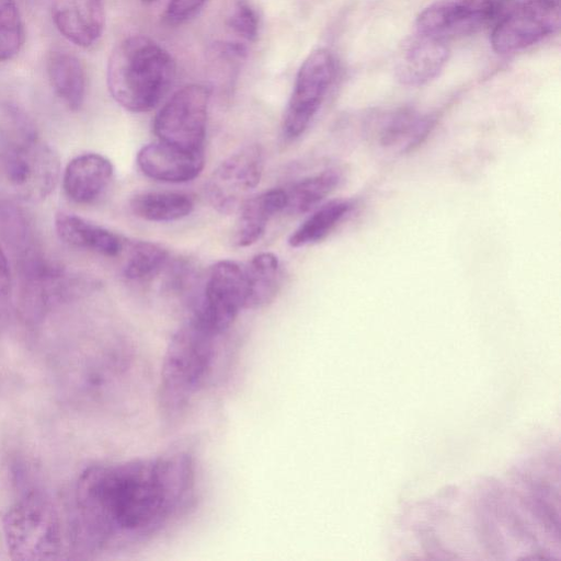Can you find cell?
<instances>
[{
  "instance_id": "obj_1",
  "label": "cell",
  "mask_w": 561,
  "mask_h": 561,
  "mask_svg": "<svg viewBox=\"0 0 561 561\" xmlns=\"http://www.w3.org/2000/svg\"><path fill=\"white\" fill-rule=\"evenodd\" d=\"M196 480L184 451L87 468L76 488L75 546L100 552L149 542L192 507Z\"/></svg>"
},
{
  "instance_id": "obj_2",
  "label": "cell",
  "mask_w": 561,
  "mask_h": 561,
  "mask_svg": "<svg viewBox=\"0 0 561 561\" xmlns=\"http://www.w3.org/2000/svg\"><path fill=\"white\" fill-rule=\"evenodd\" d=\"M221 335L193 316L172 334L158 388L159 410L164 420L181 416L206 385Z\"/></svg>"
},
{
  "instance_id": "obj_3",
  "label": "cell",
  "mask_w": 561,
  "mask_h": 561,
  "mask_svg": "<svg viewBox=\"0 0 561 561\" xmlns=\"http://www.w3.org/2000/svg\"><path fill=\"white\" fill-rule=\"evenodd\" d=\"M175 76L171 55L147 36L123 39L107 62V88L125 110L142 113L152 110L168 92Z\"/></svg>"
},
{
  "instance_id": "obj_4",
  "label": "cell",
  "mask_w": 561,
  "mask_h": 561,
  "mask_svg": "<svg viewBox=\"0 0 561 561\" xmlns=\"http://www.w3.org/2000/svg\"><path fill=\"white\" fill-rule=\"evenodd\" d=\"M59 160L38 136L30 118L18 107L0 115V178L21 198L39 201L55 188Z\"/></svg>"
},
{
  "instance_id": "obj_5",
  "label": "cell",
  "mask_w": 561,
  "mask_h": 561,
  "mask_svg": "<svg viewBox=\"0 0 561 561\" xmlns=\"http://www.w3.org/2000/svg\"><path fill=\"white\" fill-rule=\"evenodd\" d=\"M3 534L11 558L22 561L57 559L62 549V523L50 499L28 492L3 517Z\"/></svg>"
},
{
  "instance_id": "obj_6",
  "label": "cell",
  "mask_w": 561,
  "mask_h": 561,
  "mask_svg": "<svg viewBox=\"0 0 561 561\" xmlns=\"http://www.w3.org/2000/svg\"><path fill=\"white\" fill-rule=\"evenodd\" d=\"M210 91L202 84L178 90L153 121L159 141L190 151H204Z\"/></svg>"
},
{
  "instance_id": "obj_7",
  "label": "cell",
  "mask_w": 561,
  "mask_h": 561,
  "mask_svg": "<svg viewBox=\"0 0 561 561\" xmlns=\"http://www.w3.org/2000/svg\"><path fill=\"white\" fill-rule=\"evenodd\" d=\"M335 70V59L327 48L314 49L304 60L283 119L286 138L295 139L310 126L334 80Z\"/></svg>"
},
{
  "instance_id": "obj_8",
  "label": "cell",
  "mask_w": 561,
  "mask_h": 561,
  "mask_svg": "<svg viewBox=\"0 0 561 561\" xmlns=\"http://www.w3.org/2000/svg\"><path fill=\"white\" fill-rule=\"evenodd\" d=\"M559 26V0H524L496 20L491 45L497 54L516 53L554 34Z\"/></svg>"
},
{
  "instance_id": "obj_9",
  "label": "cell",
  "mask_w": 561,
  "mask_h": 561,
  "mask_svg": "<svg viewBox=\"0 0 561 561\" xmlns=\"http://www.w3.org/2000/svg\"><path fill=\"white\" fill-rule=\"evenodd\" d=\"M504 5V0H436L417 15L416 32L447 43L495 23Z\"/></svg>"
},
{
  "instance_id": "obj_10",
  "label": "cell",
  "mask_w": 561,
  "mask_h": 561,
  "mask_svg": "<svg viewBox=\"0 0 561 561\" xmlns=\"http://www.w3.org/2000/svg\"><path fill=\"white\" fill-rule=\"evenodd\" d=\"M245 300L243 267L233 261H219L210 267L191 316L224 334L245 309Z\"/></svg>"
},
{
  "instance_id": "obj_11",
  "label": "cell",
  "mask_w": 561,
  "mask_h": 561,
  "mask_svg": "<svg viewBox=\"0 0 561 561\" xmlns=\"http://www.w3.org/2000/svg\"><path fill=\"white\" fill-rule=\"evenodd\" d=\"M264 169L260 145L243 146L225 159L210 175L206 193L210 205L221 214L237 211L259 185Z\"/></svg>"
},
{
  "instance_id": "obj_12",
  "label": "cell",
  "mask_w": 561,
  "mask_h": 561,
  "mask_svg": "<svg viewBox=\"0 0 561 561\" xmlns=\"http://www.w3.org/2000/svg\"><path fill=\"white\" fill-rule=\"evenodd\" d=\"M22 310L28 320H38L55 304L73 295L75 283L60 268L28 259L23 266Z\"/></svg>"
},
{
  "instance_id": "obj_13",
  "label": "cell",
  "mask_w": 561,
  "mask_h": 561,
  "mask_svg": "<svg viewBox=\"0 0 561 561\" xmlns=\"http://www.w3.org/2000/svg\"><path fill=\"white\" fill-rule=\"evenodd\" d=\"M137 165L148 178L165 183H184L197 178L205 164L204 151H190L162 141L144 146Z\"/></svg>"
},
{
  "instance_id": "obj_14",
  "label": "cell",
  "mask_w": 561,
  "mask_h": 561,
  "mask_svg": "<svg viewBox=\"0 0 561 561\" xmlns=\"http://www.w3.org/2000/svg\"><path fill=\"white\" fill-rule=\"evenodd\" d=\"M436 116L412 107L379 115L374 127L378 145L392 153L404 154L419 148L432 134Z\"/></svg>"
},
{
  "instance_id": "obj_15",
  "label": "cell",
  "mask_w": 561,
  "mask_h": 561,
  "mask_svg": "<svg viewBox=\"0 0 561 561\" xmlns=\"http://www.w3.org/2000/svg\"><path fill=\"white\" fill-rule=\"evenodd\" d=\"M448 54L447 43L415 32L397 57L396 78L407 87L424 85L438 76Z\"/></svg>"
},
{
  "instance_id": "obj_16",
  "label": "cell",
  "mask_w": 561,
  "mask_h": 561,
  "mask_svg": "<svg viewBox=\"0 0 561 561\" xmlns=\"http://www.w3.org/2000/svg\"><path fill=\"white\" fill-rule=\"evenodd\" d=\"M53 19L68 41L89 47L101 37L104 28L103 0H54Z\"/></svg>"
},
{
  "instance_id": "obj_17",
  "label": "cell",
  "mask_w": 561,
  "mask_h": 561,
  "mask_svg": "<svg viewBox=\"0 0 561 561\" xmlns=\"http://www.w3.org/2000/svg\"><path fill=\"white\" fill-rule=\"evenodd\" d=\"M113 174V164L106 157L94 152L83 153L67 164L62 187L70 201L91 204L107 188Z\"/></svg>"
},
{
  "instance_id": "obj_18",
  "label": "cell",
  "mask_w": 561,
  "mask_h": 561,
  "mask_svg": "<svg viewBox=\"0 0 561 561\" xmlns=\"http://www.w3.org/2000/svg\"><path fill=\"white\" fill-rule=\"evenodd\" d=\"M286 203V192L282 188L268 190L245 199L237 210L233 243L244 248L259 241L264 234L270 219L285 210Z\"/></svg>"
},
{
  "instance_id": "obj_19",
  "label": "cell",
  "mask_w": 561,
  "mask_h": 561,
  "mask_svg": "<svg viewBox=\"0 0 561 561\" xmlns=\"http://www.w3.org/2000/svg\"><path fill=\"white\" fill-rule=\"evenodd\" d=\"M55 228L58 237L75 248L105 256H116L123 248L115 233L72 214L59 213L55 218Z\"/></svg>"
},
{
  "instance_id": "obj_20",
  "label": "cell",
  "mask_w": 561,
  "mask_h": 561,
  "mask_svg": "<svg viewBox=\"0 0 561 561\" xmlns=\"http://www.w3.org/2000/svg\"><path fill=\"white\" fill-rule=\"evenodd\" d=\"M47 73L58 98L71 111L79 110L85 95V73L80 60L66 51H53L47 59Z\"/></svg>"
},
{
  "instance_id": "obj_21",
  "label": "cell",
  "mask_w": 561,
  "mask_h": 561,
  "mask_svg": "<svg viewBox=\"0 0 561 561\" xmlns=\"http://www.w3.org/2000/svg\"><path fill=\"white\" fill-rule=\"evenodd\" d=\"M247 300L245 309L266 306L276 297L280 287V265L271 252L254 255L243 267Z\"/></svg>"
},
{
  "instance_id": "obj_22",
  "label": "cell",
  "mask_w": 561,
  "mask_h": 561,
  "mask_svg": "<svg viewBox=\"0 0 561 561\" xmlns=\"http://www.w3.org/2000/svg\"><path fill=\"white\" fill-rule=\"evenodd\" d=\"M354 203L333 199L314 208L288 238L291 248H302L324 240L352 213Z\"/></svg>"
},
{
  "instance_id": "obj_23",
  "label": "cell",
  "mask_w": 561,
  "mask_h": 561,
  "mask_svg": "<svg viewBox=\"0 0 561 561\" xmlns=\"http://www.w3.org/2000/svg\"><path fill=\"white\" fill-rule=\"evenodd\" d=\"M129 207L135 216L144 220L167 222L188 216L194 203L183 193L142 192L131 197Z\"/></svg>"
},
{
  "instance_id": "obj_24",
  "label": "cell",
  "mask_w": 561,
  "mask_h": 561,
  "mask_svg": "<svg viewBox=\"0 0 561 561\" xmlns=\"http://www.w3.org/2000/svg\"><path fill=\"white\" fill-rule=\"evenodd\" d=\"M342 179L340 169L329 168L297 181L289 190H285V209L293 214H305L314 209L340 185Z\"/></svg>"
},
{
  "instance_id": "obj_25",
  "label": "cell",
  "mask_w": 561,
  "mask_h": 561,
  "mask_svg": "<svg viewBox=\"0 0 561 561\" xmlns=\"http://www.w3.org/2000/svg\"><path fill=\"white\" fill-rule=\"evenodd\" d=\"M168 260L169 254L161 245L150 241L133 242L124 266V275L135 282L152 279L167 265Z\"/></svg>"
},
{
  "instance_id": "obj_26",
  "label": "cell",
  "mask_w": 561,
  "mask_h": 561,
  "mask_svg": "<svg viewBox=\"0 0 561 561\" xmlns=\"http://www.w3.org/2000/svg\"><path fill=\"white\" fill-rule=\"evenodd\" d=\"M23 42V23L14 0H0V61L12 59Z\"/></svg>"
},
{
  "instance_id": "obj_27",
  "label": "cell",
  "mask_w": 561,
  "mask_h": 561,
  "mask_svg": "<svg viewBox=\"0 0 561 561\" xmlns=\"http://www.w3.org/2000/svg\"><path fill=\"white\" fill-rule=\"evenodd\" d=\"M229 27L247 41H254L259 33V19L254 9L244 0H239L228 18Z\"/></svg>"
},
{
  "instance_id": "obj_28",
  "label": "cell",
  "mask_w": 561,
  "mask_h": 561,
  "mask_svg": "<svg viewBox=\"0 0 561 561\" xmlns=\"http://www.w3.org/2000/svg\"><path fill=\"white\" fill-rule=\"evenodd\" d=\"M207 0H170L163 20L169 25L183 24L204 7Z\"/></svg>"
},
{
  "instance_id": "obj_29",
  "label": "cell",
  "mask_w": 561,
  "mask_h": 561,
  "mask_svg": "<svg viewBox=\"0 0 561 561\" xmlns=\"http://www.w3.org/2000/svg\"><path fill=\"white\" fill-rule=\"evenodd\" d=\"M10 296V272L7 257L0 248V331L4 325Z\"/></svg>"
},
{
  "instance_id": "obj_30",
  "label": "cell",
  "mask_w": 561,
  "mask_h": 561,
  "mask_svg": "<svg viewBox=\"0 0 561 561\" xmlns=\"http://www.w3.org/2000/svg\"><path fill=\"white\" fill-rule=\"evenodd\" d=\"M141 1L145 2V3H151V2H153L156 0H141Z\"/></svg>"
}]
</instances>
